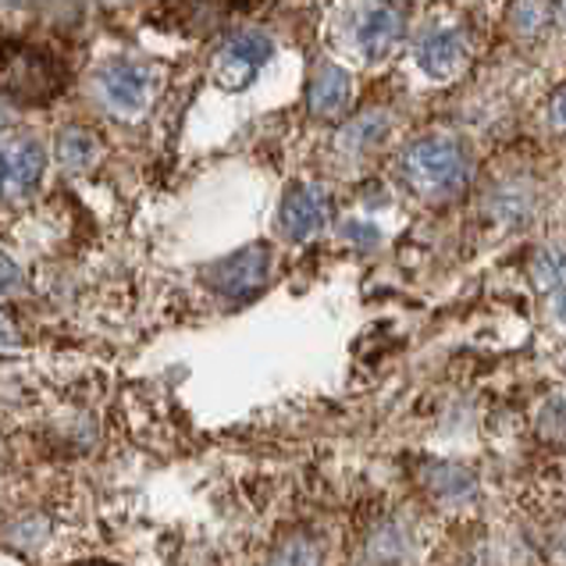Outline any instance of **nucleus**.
<instances>
[{"instance_id":"f257e3e1","label":"nucleus","mask_w":566,"mask_h":566,"mask_svg":"<svg viewBox=\"0 0 566 566\" xmlns=\"http://www.w3.org/2000/svg\"><path fill=\"white\" fill-rule=\"evenodd\" d=\"M399 179L420 200H449L471 179V157L460 143L442 136L417 139L399 157Z\"/></svg>"},{"instance_id":"f03ea898","label":"nucleus","mask_w":566,"mask_h":566,"mask_svg":"<svg viewBox=\"0 0 566 566\" xmlns=\"http://www.w3.org/2000/svg\"><path fill=\"white\" fill-rule=\"evenodd\" d=\"M64 69L61 61L29 43L0 46V90L19 104H46L61 93Z\"/></svg>"},{"instance_id":"7ed1b4c3","label":"nucleus","mask_w":566,"mask_h":566,"mask_svg":"<svg viewBox=\"0 0 566 566\" xmlns=\"http://www.w3.org/2000/svg\"><path fill=\"white\" fill-rule=\"evenodd\" d=\"M271 274V250L264 242H253V247H242L239 253L224 256V261L207 268V285L214 289L218 296L242 303L253 293H261L264 282Z\"/></svg>"},{"instance_id":"20e7f679","label":"nucleus","mask_w":566,"mask_h":566,"mask_svg":"<svg viewBox=\"0 0 566 566\" xmlns=\"http://www.w3.org/2000/svg\"><path fill=\"white\" fill-rule=\"evenodd\" d=\"M271 40L264 32H239L214 57V78L221 90H247L271 61Z\"/></svg>"},{"instance_id":"39448f33","label":"nucleus","mask_w":566,"mask_h":566,"mask_svg":"<svg viewBox=\"0 0 566 566\" xmlns=\"http://www.w3.org/2000/svg\"><path fill=\"white\" fill-rule=\"evenodd\" d=\"M46 168L43 147L29 136H8L0 139V197H25L40 186Z\"/></svg>"},{"instance_id":"423d86ee","label":"nucleus","mask_w":566,"mask_h":566,"mask_svg":"<svg viewBox=\"0 0 566 566\" xmlns=\"http://www.w3.org/2000/svg\"><path fill=\"white\" fill-rule=\"evenodd\" d=\"M332 218V203H328V192L321 186H293L285 192L282 210H279V229L289 239H311L328 224Z\"/></svg>"},{"instance_id":"0eeeda50","label":"nucleus","mask_w":566,"mask_h":566,"mask_svg":"<svg viewBox=\"0 0 566 566\" xmlns=\"http://www.w3.org/2000/svg\"><path fill=\"white\" fill-rule=\"evenodd\" d=\"M402 36V11L388 0H367L353 19V43L364 57H385Z\"/></svg>"},{"instance_id":"6e6552de","label":"nucleus","mask_w":566,"mask_h":566,"mask_svg":"<svg viewBox=\"0 0 566 566\" xmlns=\"http://www.w3.org/2000/svg\"><path fill=\"white\" fill-rule=\"evenodd\" d=\"M101 90L107 96V104L115 111H122V115H139L150 101L154 75H150L147 64L118 57L101 72Z\"/></svg>"},{"instance_id":"1a4fd4ad","label":"nucleus","mask_w":566,"mask_h":566,"mask_svg":"<svg viewBox=\"0 0 566 566\" xmlns=\"http://www.w3.org/2000/svg\"><path fill=\"white\" fill-rule=\"evenodd\" d=\"M417 69L424 72L428 78H452L460 72V64L467 57V43L457 29H431L424 32V40L417 43Z\"/></svg>"},{"instance_id":"9d476101","label":"nucleus","mask_w":566,"mask_h":566,"mask_svg":"<svg viewBox=\"0 0 566 566\" xmlns=\"http://www.w3.org/2000/svg\"><path fill=\"white\" fill-rule=\"evenodd\" d=\"M349 96H353L349 75L338 69V64H321L311 78V111L314 115H321V118L343 115L349 107Z\"/></svg>"},{"instance_id":"9b49d317","label":"nucleus","mask_w":566,"mask_h":566,"mask_svg":"<svg viewBox=\"0 0 566 566\" xmlns=\"http://www.w3.org/2000/svg\"><path fill=\"white\" fill-rule=\"evenodd\" d=\"M531 279H535L538 289L545 293H566V247H545L535 253V261H531Z\"/></svg>"},{"instance_id":"f8f14e48","label":"nucleus","mask_w":566,"mask_h":566,"mask_svg":"<svg viewBox=\"0 0 566 566\" xmlns=\"http://www.w3.org/2000/svg\"><path fill=\"white\" fill-rule=\"evenodd\" d=\"M428 484L439 499H467L474 492V474L460 463H434L428 471Z\"/></svg>"},{"instance_id":"ddd939ff","label":"nucleus","mask_w":566,"mask_h":566,"mask_svg":"<svg viewBox=\"0 0 566 566\" xmlns=\"http://www.w3.org/2000/svg\"><path fill=\"white\" fill-rule=\"evenodd\" d=\"M385 133H388L385 115H364V118L349 122L343 128V136H338V147H343L346 154H364L370 147H378V143L385 139Z\"/></svg>"},{"instance_id":"4468645a","label":"nucleus","mask_w":566,"mask_h":566,"mask_svg":"<svg viewBox=\"0 0 566 566\" xmlns=\"http://www.w3.org/2000/svg\"><path fill=\"white\" fill-rule=\"evenodd\" d=\"M268 566H321V545L311 535L296 531V535H289L279 548H274Z\"/></svg>"},{"instance_id":"2eb2a0df","label":"nucleus","mask_w":566,"mask_h":566,"mask_svg":"<svg viewBox=\"0 0 566 566\" xmlns=\"http://www.w3.org/2000/svg\"><path fill=\"white\" fill-rule=\"evenodd\" d=\"M57 154H61V165L72 168V171H83L93 165L96 157V143L90 133H83V128H69V133L61 136L57 143Z\"/></svg>"},{"instance_id":"dca6fc26","label":"nucleus","mask_w":566,"mask_h":566,"mask_svg":"<svg viewBox=\"0 0 566 566\" xmlns=\"http://www.w3.org/2000/svg\"><path fill=\"white\" fill-rule=\"evenodd\" d=\"M548 19H553V8H548L545 0H521V4L513 8V22L524 36L542 32V25H548Z\"/></svg>"},{"instance_id":"f3484780","label":"nucleus","mask_w":566,"mask_h":566,"mask_svg":"<svg viewBox=\"0 0 566 566\" xmlns=\"http://www.w3.org/2000/svg\"><path fill=\"white\" fill-rule=\"evenodd\" d=\"M538 428L545 439H556V442H566V396H556L545 402V410L538 417Z\"/></svg>"},{"instance_id":"a211bd4d","label":"nucleus","mask_w":566,"mask_h":566,"mask_svg":"<svg viewBox=\"0 0 566 566\" xmlns=\"http://www.w3.org/2000/svg\"><path fill=\"white\" fill-rule=\"evenodd\" d=\"M19 285H22V271H19V264H14L8 253H0V296L19 293Z\"/></svg>"},{"instance_id":"6ab92c4d","label":"nucleus","mask_w":566,"mask_h":566,"mask_svg":"<svg viewBox=\"0 0 566 566\" xmlns=\"http://www.w3.org/2000/svg\"><path fill=\"white\" fill-rule=\"evenodd\" d=\"M343 239L357 242V247H375L378 229H375V224H364V221H346L343 224Z\"/></svg>"},{"instance_id":"aec40b11","label":"nucleus","mask_w":566,"mask_h":566,"mask_svg":"<svg viewBox=\"0 0 566 566\" xmlns=\"http://www.w3.org/2000/svg\"><path fill=\"white\" fill-rule=\"evenodd\" d=\"M548 118H553V125H556V128H566V90H559V93H556L553 107H548Z\"/></svg>"},{"instance_id":"412c9836","label":"nucleus","mask_w":566,"mask_h":566,"mask_svg":"<svg viewBox=\"0 0 566 566\" xmlns=\"http://www.w3.org/2000/svg\"><path fill=\"white\" fill-rule=\"evenodd\" d=\"M14 343H19V338H14V328L8 325V317L0 314V353H11Z\"/></svg>"},{"instance_id":"4be33fe9","label":"nucleus","mask_w":566,"mask_h":566,"mask_svg":"<svg viewBox=\"0 0 566 566\" xmlns=\"http://www.w3.org/2000/svg\"><path fill=\"white\" fill-rule=\"evenodd\" d=\"M553 314H556V321L566 328V293H559V296H553Z\"/></svg>"},{"instance_id":"5701e85b","label":"nucleus","mask_w":566,"mask_h":566,"mask_svg":"<svg viewBox=\"0 0 566 566\" xmlns=\"http://www.w3.org/2000/svg\"><path fill=\"white\" fill-rule=\"evenodd\" d=\"M556 19H559V25H566V0H559V4H556Z\"/></svg>"},{"instance_id":"b1692460","label":"nucleus","mask_w":566,"mask_h":566,"mask_svg":"<svg viewBox=\"0 0 566 566\" xmlns=\"http://www.w3.org/2000/svg\"><path fill=\"white\" fill-rule=\"evenodd\" d=\"M83 566H111V563H83Z\"/></svg>"},{"instance_id":"393cba45","label":"nucleus","mask_w":566,"mask_h":566,"mask_svg":"<svg viewBox=\"0 0 566 566\" xmlns=\"http://www.w3.org/2000/svg\"><path fill=\"white\" fill-rule=\"evenodd\" d=\"M0 122H4V115H0Z\"/></svg>"}]
</instances>
